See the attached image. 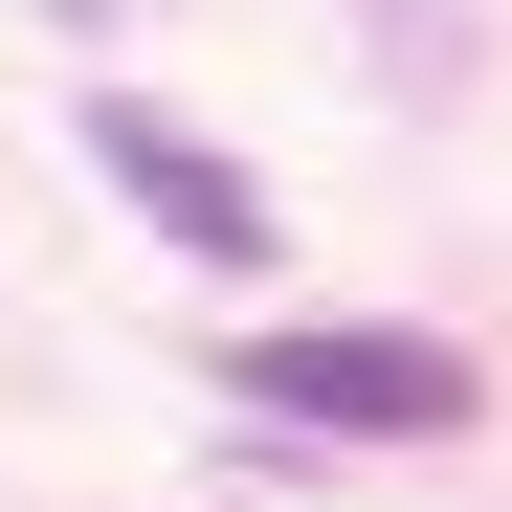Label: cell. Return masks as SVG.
Wrapping results in <instances>:
<instances>
[{
  "label": "cell",
  "mask_w": 512,
  "mask_h": 512,
  "mask_svg": "<svg viewBox=\"0 0 512 512\" xmlns=\"http://www.w3.org/2000/svg\"><path fill=\"white\" fill-rule=\"evenodd\" d=\"M90 156L134 179V223H156V245H201V268H245V245H268V179H245L223 134H179V112H134V90H112V112H90Z\"/></svg>",
  "instance_id": "7a4b0ae2"
},
{
  "label": "cell",
  "mask_w": 512,
  "mask_h": 512,
  "mask_svg": "<svg viewBox=\"0 0 512 512\" xmlns=\"http://www.w3.org/2000/svg\"><path fill=\"white\" fill-rule=\"evenodd\" d=\"M223 379L268 401V423H312V446H446V423L490 401L446 334H401V312H290V334H245Z\"/></svg>",
  "instance_id": "6da1fadb"
}]
</instances>
